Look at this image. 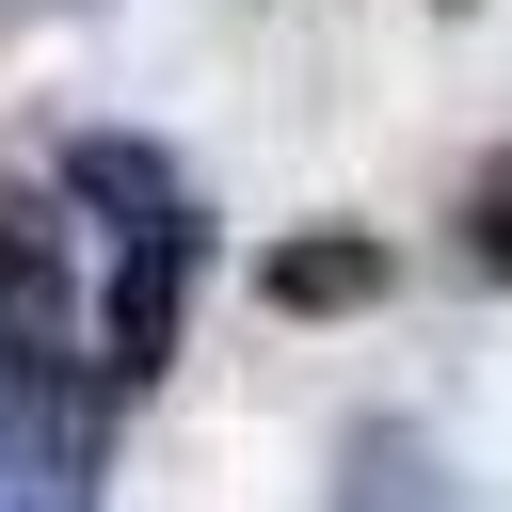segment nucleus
I'll return each instance as SVG.
<instances>
[{
  "label": "nucleus",
  "mask_w": 512,
  "mask_h": 512,
  "mask_svg": "<svg viewBox=\"0 0 512 512\" xmlns=\"http://www.w3.org/2000/svg\"><path fill=\"white\" fill-rule=\"evenodd\" d=\"M464 272H496V288H512V144L464 176Z\"/></svg>",
  "instance_id": "6"
},
{
  "label": "nucleus",
  "mask_w": 512,
  "mask_h": 512,
  "mask_svg": "<svg viewBox=\"0 0 512 512\" xmlns=\"http://www.w3.org/2000/svg\"><path fill=\"white\" fill-rule=\"evenodd\" d=\"M192 256H208V224L176 208V224H144L128 256H112V304H96V352H112V384H144L160 352H176V304H192Z\"/></svg>",
  "instance_id": "2"
},
{
  "label": "nucleus",
  "mask_w": 512,
  "mask_h": 512,
  "mask_svg": "<svg viewBox=\"0 0 512 512\" xmlns=\"http://www.w3.org/2000/svg\"><path fill=\"white\" fill-rule=\"evenodd\" d=\"M64 192H80V208H112V240H144V224H176V208H192V192H176V160H160V144H128V128H80V144H64Z\"/></svg>",
  "instance_id": "4"
},
{
  "label": "nucleus",
  "mask_w": 512,
  "mask_h": 512,
  "mask_svg": "<svg viewBox=\"0 0 512 512\" xmlns=\"http://www.w3.org/2000/svg\"><path fill=\"white\" fill-rule=\"evenodd\" d=\"M0 512H96V464H80L64 432L16 416V432H0Z\"/></svg>",
  "instance_id": "5"
},
{
  "label": "nucleus",
  "mask_w": 512,
  "mask_h": 512,
  "mask_svg": "<svg viewBox=\"0 0 512 512\" xmlns=\"http://www.w3.org/2000/svg\"><path fill=\"white\" fill-rule=\"evenodd\" d=\"M256 288H272L288 320H352V304H384V240L304 224V240H272V256H256Z\"/></svg>",
  "instance_id": "3"
},
{
  "label": "nucleus",
  "mask_w": 512,
  "mask_h": 512,
  "mask_svg": "<svg viewBox=\"0 0 512 512\" xmlns=\"http://www.w3.org/2000/svg\"><path fill=\"white\" fill-rule=\"evenodd\" d=\"M0 432H16V368H0Z\"/></svg>",
  "instance_id": "7"
},
{
  "label": "nucleus",
  "mask_w": 512,
  "mask_h": 512,
  "mask_svg": "<svg viewBox=\"0 0 512 512\" xmlns=\"http://www.w3.org/2000/svg\"><path fill=\"white\" fill-rule=\"evenodd\" d=\"M64 352H80V304H64V208L16 192V208H0V368L32 384V368H64Z\"/></svg>",
  "instance_id": "1"
}]
</instances>
